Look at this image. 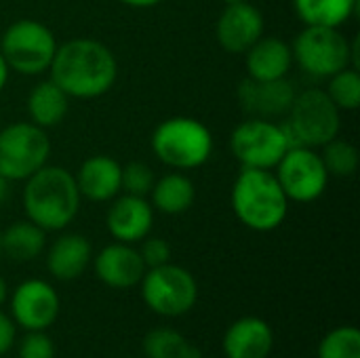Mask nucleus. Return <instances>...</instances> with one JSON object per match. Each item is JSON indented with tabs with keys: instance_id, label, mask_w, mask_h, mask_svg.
Instances as JSON below:
<instances>
[{
	"instance_id": "412c9836",
	"label": "nucleus",
	"mask_w": 360,
	"mask_h": 358,
	"mask_svg": "<svg viewBox=\"0 0 360 358\" xmlns=\"http://www.w3.org/2000/svg\"><path fill=\"white\" fill-rule=\"evenodd\" d=\"M27 116L40 129H53L63 122L70 110V97L51 78L40 80L27 95Z\"/></svg>"
},
{
	"instance_id": "9b49d317",
	"label": "nucleus",
	"mask_w": 360,
	"mask_h": 358,
	"mask_svg": "<svg viewBox=\"0 0 360 358\" xmlns=\"http://www.w3.org/2000/svg\"><path fill=\"white\" fill-rule=\"evenodd\" d=\"M274 175L289 203L308 205L319 200L329 186V173L316 148L297 146L285 152L274 167Z\"/></svg>"
},
{
	"instance_id": "dca6fc26",
	"label": "nucleus",
	"mask_w": 360,
	"mask_h": 358,
	"mask_svg": "<svg viewBox=\"0 0 360 358\" xmlns=\"http://www.w3.org/2000/svg\"><path fill=\"white\" fill-rule=\"evenodd\" d=\"M93 270L95 276L110 289H133L141 283L148 268L139 255V249L114 241L93 257Z\"/></svg>"
},
{
	"instance_id": "bb28decb",
	"label": "nucleus",
	"mask_w": 360,
	"mask_h": 358,
	"mask_svg": "<svg viewBox=\"0 0 360 358\" xmlns=\"http://www.w3.org/2000/svg\"><path fill=\"white\" fill-rule=\"evenodd\" d=\"M329 99L340 112H354L360 108V74L354 68H344L331 78L325 87Z\"/></svg>"
},
{
	"instance_id": "f8f14e48",
	"label": "nucleus",
	"mask_w": 360,
	"mask_h": 358,
	"mask_svg": "<svg viewBox=\"0 0 360 358\" xmlns=\"http://www.w3.org/2000/svg\"><path fill=\"white\" fill-rule=\"evenodd\" d=\"M61 302L55 287L40 279L19 283L11 295V319L25 331H46L59 317Z\"/></svg>"
},
{
	"instance_id": "c85d7f7f",
	"label": "nucleus",
	"mask_w": 360,
	"mask_h": 358,
	"mask_svg": "<svg viewBox=\"0 0 360 358\" xmlns=\"http://www.w3.org/2000/svg\"><path fill=\"white\" fill-rule=\"evenodd\" d=\"M156 181L154 169L141 160H133L122 167V192L133 196H148Z\"/></svg>"
},
{
	"instance_id": "e433bc0d",
	"label": "nucleus",
	"mask_w": 360,
	"mask_h": 358,
	"mask_svg": "<svg viewBox=\"0 0 360 358\" xmlns=\"http://www.w3.org/2000/svg\"><path fill=\"white\" fill-rule=\"evenodd\" d=\"M224 4H238V2H245V0H221Z\"/></svg>"
},
{
	"instance_id": "6e6552de",
	"label": "nucleus",
	"mask_w": 360,
	"mask_h": 358,
	"mask_svg": "<svg viewBox=\"0 0 360 358\" xmlns=\"http://www.w3.org/2000/svg\"><path fill=\"white\" fill-rule=\"evenodd\" d=\"M139 287L143 304L158 317H184L198 302V285L192 272L171 262L158 268H148Z\"/></svg>"
},
{
	"instance_id": "5701e85b",
	"label": "nucleus",
	"mask_w": 360,
	"mask_h": 358,
	"mask_svg": "<svg viewBox=\"0 0 360 358\" xmlns=\"http://www.w3.org/2000/svg\"><path fill=\"white\" fill-rule=\"evenodd\" d=\"M304 25L342 27L359 13V0H291Z\"/></svg>"
},
{
	"instance_id": "6ab92c4d",
	"label": "nucleus",
	"mask_w": 360,
	"mask_h": 358,
	"mask_svg": "<svg viewBox=\"0 0 360 358\" xmlns=\"http://www.w3.org/2000/svg\"><path fill=\"white\" fill-rule=\"evenodd\" d=\"M226 358H268L274 348V331L259 317H243L224 333Z\"/></svg>"
},
{
	"instance_id": "c9c22d12",
	"label": "nucleus",
	"mask_w": 360,
	"mask_h": 358,
	"mask_svg": "<svg viewBox=\"0 0 360 358\" xmlns=\"http://www.w3.org/2000/svg\"><path fill=\"white\" fill-rule=\"evenodd\" d=\"M6 298H8V285H6V281L2 279V274H0V306L6 302Z\"/></svg>"
},
{
	"instance_id": "2eb2a0df",
	"label": "nucleus",
	"mask_w": 360,
	"mask_h": 358,
	"mask_svg": "<svg viewBox=\"0 0 360 358\" xmlns=\"http://www.w3.org/2000/svg\"><path fill=\"white\" fill-rule=\"evenodd\" d=\"M154 226V207L146 196H133L120 192L110 200L105 213V228L118 243L137 245L150 236Z\"/></svg>"
},
{
	"instance_id": "39448f33",
	"label": "nucleus",
	"mask_w": 360,
	"mask_h": 358,
	"mask_svg": "<svg viewBox=\"0 0 360 358\" xmlns=\"http://www.w3.org/2000/svg\"><path fill=\"white\" fill-rule=\"evenodd\" d=\"M59 42L53 30L38 19H17L0 36V53L11 72L40 76L49 72Z\"/></svg>"
},
{
	"instance_id": "9d476101",
	"label": "nucleus",
	"mask_w": 360,
	"mask_h": 358,
	"mask_svg": "<svg viewBox=\"0 0 360 358\" xmlns=\"http://www.w3.org/2000/svg\"><path fill=\"white\" fill-rule=\"evenodd\" d=\"M289 150V139L283 122L268 118L243 120L230 135V152L249 169L274 171L278 160Z\"/></svg>"
},
{
	"instance_id": "0eeeda50",
	"label": "nucleus",
	"mask_w": 360,
	"mask_h": 358,
	"mask_svg": "<svg viewBox=\"0 0 360 358\" xmlns=\"http://www.w3.org/2000/svg\"><path fill=\"white\" fill-rule=\"evenodd\" d=\"M51 139L46 129L30 120L0 127V175L11 184L25 181L49 162Z\"/></svg>"
},
{
	"instance_id": "f257e3e1",
	"label": "nucleus",
	"mask_w": 360,
	"mask_h": 358,
	"mask_svg": "<svg viewBox=\"0 0 360 358\" xmlns=\"http://www.w3.org/2000/svg\"><path fill=\"white\" fill-rule=\"evenodd\" d=\"M49 78L70 99H97L118 78V61L112 49L95 38H72L57 46Z\"/></svg>"
},
{
	"instance_id": "4c0bfd02",
	"label": "nucleus",
	"mask_w": 360,
	"mask_h": 358,
	"mask_svg": "<svg viewBox=\"0 0 360 358\" xmlns=\"http://www.w3.org/2000/svg\"><path fill=\"white\" fill-rule=\"evenodd\" d=\"M4 257V253H2V228H0V260Z\"/></svg>"
},
{
	"instance_id": "7ed1b4c3",
	"label": "nucleus",
	"mask_w": 360,
	"mask_h": 358,
	"mask_svg": "<svg viewBox=\"0 0 360 358\" xmlns=\"http://www.w3.org/2000/svg\"><path fill=\"white\" fill-rule=\"evenodd\" d=\"M236 219L253 232H272L283 226L289 213L285 196L274 171L243 167L232 184L230 194Z\"/></svg>"
},
{
	"instance_id": "423d86ee",
	"label": "nucleus",
	"mask_w": 360,
	"mask_h": 358,
	"mask_svg": "<svg viewBox=\"0 0 360 358\" xmlns=\"http://www.w3.org/2000/svg\"><path fill=\"white\" fill-rule=\"evenodd\" d=\"M293 63L312 78L327 80L344 68H352V40L340 27L304 25L291 44Z\"/></svg>"
},
{
	"instance_id": "20e7f679",
	"label": "nucleus",
	"mask_w": 360,
	"mask_h": 358,
	"mask_svg": "<svg viewBox=\"0 0 360 358\" xmlns=\"http://www.w3.org/2000/svg\"><path fill=\"white\" fill-rule=\"evenodd\" d=\"M150 148L165 167L186 173L209 162L213 154V133L198 118L171 116L154 129Z\"/></svg>"
},
{
	"instance_id": "f704fd0d",
	"label": "nucleus",
	"mask_w": 360,
	"mask_h": 358,
	"mask_svg": "<svg viewBox=\"0 0 360 358\" xmlns=\"http://www.w3.org/2000/svg\"><path fill=\"white\" fill-rule=\"evenodd\" d=\"M8 76H11V70H8V65H6L2 53H0V93L4 91V87H6V82H8Z\"/></svg>"
},
{
	"instance_id": "473e14b6",
	"label": "nucleus",
	"mask_w": 360,
	"mask_h": 358,
	"mask_svg": "<svg viewBox=\"0 0 360 358\" xmlns=\"http://www.w3.org/2000/svg\"><path fill=\"white\" fill-rule=\"evenodd\" d=\"M118 2H122L124 6H131V8H154L165 0H118Z\"/></svg>"
},
{
	"instance_id": "f03ea898",
	"label": "nucleus",
	"mask_w": 360,
	"mask_h": 358,
	"mask_svg": "<svg viewBox=\"0 0 360 358\" xmlns=\"http://www.w3.org/2000/svg\"><path fill=\"white\" fill-rule=\"evenodd\" d=\"M21 200L25 219L44 232H61L76 219L82 196L70 169L46 162L23 181Z\"/></svg>"
},
{
	"instance_id": "ddd939ff",
	"label": "nucleus",
	"mask_w": 360,
	"mask_h": 358,
	"mask_svg": "<svg viewBox=\"0 0 360 358\" xmlns=\"http://www.w3.org/2000/svg\"><path fill=\"white\" fill-rule=\"evenodd\" d=\"M264 13L249 0L224 4L215 23V38L226 53L245 55L264 36Z\"/></svg>"
},
{
	"instance_id": "a211bd4d",
	"label": "nucleus",
	"mask_w": 360,
	"mask_h": 358,
	"mask_svg": "<svg viewBox=\"0 0 360 358\" xmlns=\"http://www.w3.org/2000/svg\"><path fill=\"white\" fill-rule=\"evenodd\" d=\"M93 262V245L84 234L63 232L46 251V270L57 281H74L86 272Z\"/></svg>"
},
{
	"instance_id": "aec40b11",
	"label": "nucleus",
	"mask_w": 360,
	"mask_h": 358,
	"mask_svg": "<svg viewBox=\"0 0 360 358\" xmlns=\"http://www.w3.org/2000/svg\"><path fill=\"white\" fill-rule=\"evenodd\" d=\"M247 76L253 80H278L289 78L293 68L291 44L276 36H262L245 53Z\"/></svg>"
},
{
	"instance_id": "393cba45",
	"label": "nucleus",
	"mask_w": 360,
	"mask_h": 358,
	"mask_svg": "<svg viewBox=\"0 0 360 358\" xmlns=\"http://www.w3.org/2000/svg\"><path fill=\"white\" fill-rule=\"evenodd\" d=\"M143 354L146 358H200V350L179 331L158 327L143 338Z\"/></svg>"
},
{
	"instance_id": "58836bf2",
	"label": "nucleus",
	"mask_w": 360,
	"mask_h": 358,
	"mask_svg": "<svg viewBox=\"0 0 360 358\" xmlns=\"http://www.w3.org/2000/svg\"><path fill=\"white\" fill-rule=\"evenodd\" d=\"M0 127H2V118H0Z\"/></svg>"
},
{
	"instance_id": "f3484780",
	"label": "nucleus",
	"mask_w": 360,
	"mask_h": 358,
	"mask_svg": "<svg viewBox=\"0 0 360 358\" xmlns=\"http://www.w3.org/2000/svg\"><path fill=\"white\" fill-rule=\"evenodd\" d=\"M82 200L110 203L122 192V165L108 154H93L74 173Z\"/></svg>"
},
{
	"instance_id": "7c9ffc66",
	"label": "nucleus",
	"mask_w": 360,
	"mask_h": 358,
	"mask_svg": "<svg viewBox=\"0 0 360 358\" xmlns=\"http://www.w3.org/2000/svg\"><path fill=\"white\" fill-rule=\"evenodd\" d=\"M139 255H141L146 268H158V266H165L171 262L173 251H171L169 241H165L160 236H146L141 241Z\"/></svg>"
},
{
	"instance_id": "4be33fe9",
	"label": "nucleus",
	"mask_w": 360,
	"mask_h": 358,
	"mask_svg": "<svg viewBox=\"0 0 360 358\" xmlns=\"http://www.w3.org/2000/svg\"><path fill=\"white\" fill-rule=\"evenodd\" d=\"M148 196L154 211L165 215H181L194 205L196 188L186 173L171 171L154 181L152 192Z\"/></svg>"
},
{
	"instance_id": "4468645a",
	"label": "nucleus",
	"mask_w": 360,
	"mask_h": 358,
	"mask_svg": "<svg viewBox=\"0 0 360 358\" xmlns=\"http://www.w3.org/2000/svg\"><path fill=\"white\" fill-rule=\"evenodd\" d=\"M295 95L297 89L289 78L253 80L247 76L236 89L238 106L251 118H268V120H276L278 116L289 114Z\"/></svg>"
},
{
	"instance_id": "b1692460",
	"label": "nucleus",
	"mask_w": 360,
	"mask_h": 358,
	"mask_svg": "<svg viewBox=\"0 0 360 358\" xmlns=\"http://www.w3.org/2000/svg\"><path fill=\"white\" fill-rule=\"evenodd\" d=\"M46 247V232L32 224L30 219H21L2 230V253L13 262H32Z\"/></svg>"
},
{
	"instance_id": "2f4dec72",
	"label": "nucleus",
	"mask_w": 360,
	"mask_h": 358,
	"mask_svg": "<svg viewBox=\"0 0 360 358\" xmlns=\"http://www.w3.org/2000/svg\"><path fill=\"white\" fill-rule=\"evenodd\" d=\"M15 333H17V325L13 323V319L8 314H4L0 310V357H4L13 348Z\"/></svg>"
},
{
	"instance_id": "a878e982",
	"label": "nucleus",
	"mask_w": 360,
	"mask_h": 358,
	"mask_svg": "<svg viewBox=\"0 0 360 358\" xmlns=\"http://www.w3.org/2000/svg\"><path fill=\"white\" fill-rule=\"evenodd\" d=\"M321 158L325 162V169L329 173V177H352L359 169V150L354 143L346 141V139H331L325 146H321Z\"/></svg>"
},
{
	"instance_id": "1a4fd4ad",
	"label": "nucleus",
	"mask_w": 360,
	"mask_h": 358,
	"mask_svg": "<svg viewBox=\"0 0 360 358\" xmlns=\"http://www.w3.org/2000/svg\"><path fill=\"white\" fill-rule=\"evenodd\" d=\"M287 124L302 146L321 148L327 141L340 137L342 112L329 99L325 89L310 87L306 91H297L289 110Z\"/></svg>"
},
{
	"instance_id": "cd10ccee",
	"label": "nucleus",
	"mask_w": 360,
	"mask_h": 358,
	"mask_svg": "<svg viewBox=\"0 0 360 358\" xmlns=\"http://www.w3.org/2000/svg\"><path fill=\"white\" fill-rule=\"evenodd\" d=\"M319 358H360V331L354 325H342L329 331L319 344Z\"/></svg>"
},
{
	"instance_id": "c756f323",
	"label": "nucleus",
	"mask_w": 360,
	"mask_h": 358,
	"mask_svg": "<svg viewBox=\"0 0 360 358\" xmlns=\"http://www.w3.org/2000/svg\"><path fill=\"white\" fill-rule=\"evenodd\" d=\"M19 358H55V344L44 331H27L17 348Z\"/></svg>"
},
{
	"instance_id": "72a5a7b5",
	"label": "nucleus",
	"mask_w": 360,
	"mask_h": 358,
	"mask_svg": "<svg viewBox=\"0 0 360 358\" xmlns=\"http://www.w3.org/2000/svg\"><path fill=\"white\" fill-rule=\"evenodd\" d=\"M11 198V181L0 175V207Z\"/></svg>"
}]
</instances>
